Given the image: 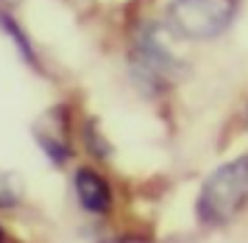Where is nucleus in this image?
<instances>
[{"label":"nucleus","instance_id":"obj_5","mask_svg":"<svg viewBox=\"0 0 248 243\" xmlns=\"http://www.w3.org/2000/svg\"><path fill=\"white\" fill-rule=\"evenodd\" d=\"M23 199V179L17 174H0V210H9L17 207Z\"/></svg>","mask_w":248,"mask_h":243},{"label":"nucleus","instance_id":"obj_3","mask_svg":"<svg viewBox=\"0 0 248 243\" xmlns=\"http://www.w3.org/2000/svg\"><path fill=\"white\" fill-rule=\"evenodd\" d=\"M179 67H181V62L159 42V31L148 28L142 34L140 45H137V70L142 76H148L154 84H162L168 78L179 76Z\"/></svg>","mask_w":248,"mask_h":243},{"label":"nucleus","instance_id":"obj_4","mask_svg":"<svg viewBox=\"0 0 248 243\" xmlns=\"http://www.w3.org/2000/svg\"><path fill=\"white\" fill-rule=\"evenodd\" d=\"M76 193H78L81 207L87 212L103 215L112 207V190L106 185V179L92 168H78L76 171Z\"/></svg>","mask_w":248,"mask_h":243},{"label":"nucleus","instance_id":"obj_9","mask_svg":"<svg viewBox=\"0 0 248 243\" xmlns=\"http://www.w3.org/2000/svg\"><path fill=\"white\" fill-rule=\"evenodd\" d=\"M0 243H3V232H0Z\"/></svg>","mask_w":248,"mask_h":243},{"label":"nucleus","instance_id":"obj_6","mask_svg":"<svg viewBox=\"0 0 248 243\" xmlns=\"http://www.w3.org/2000/svg\"><path fill=\"white\" fill-rule=\"evenodd\" d=\"M0 25H3V31H6V34H9V36L14 39V42H17V48H20V53H23L25 59H28V62H36L34 48H31V39L25 36V34H23V28H20V25H17V22H14L12 17L6 14V11H0Z\"/></svg>","mask_w":248,"mask_h":243},{"label":"nucleus","instance_id":"obj_8","mask_svg":"<svg viewBox=\"0 0 248 243\" xmlns=\"http://www.w3.org/2000/svg\"><path fill=\"white\" fill-rule=\"evenodd\" d=\"M109 243H151L145 238H117V241H109Z\"/></svg>","mask_w":248,"mask_h":243},{"label":"nucleus","instance_id":"obj_7","mask_svg":"<svg viewBox=\"0 0 248 243\" xmlns=\"http://www.w3.org/2000/svg\"><path fill=\"white\" fill-rule=\"evenodd\" d=\"M36 143L45 148V154L50 156L56 165H62V162L70 156L67 143H64V140H59V137H50V134H42V132H39V134H36Z\"/></svg>","mask_w":248,"mask_h":243},{"label":"nucleus","instance_id":"obj_1","mask_svg":"<svg viewBox=\"0 0 248 243\" xmlns=\"http://www.w3.org/2000/svg\"><path fill=\"white\" fill-rule=\"evenodd\" d=\"M248 201V154L237 156L232 162H223L215 168L206 176L201 193H198V204H195V215L209 226H220L229 224L237 212L246 207Z\"/></svg>","mask_w":248,"mask_h":243},{"label":"nucleus","instance_id":"obj_2","mask_svg":"<svg viewBox=\"0 0 248 243\" xmlns=\"http://www.w3.org/2000/svg\"><path fill=\"white\" fill-rule=\"evenodd\" d=\"M240 0H173L168 6V28L181 39H215L234 22Z\"/></svg>","mask_w":248,"mask_h":243}]
</instances>
